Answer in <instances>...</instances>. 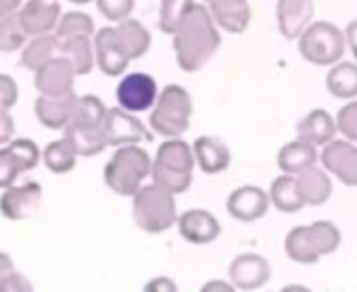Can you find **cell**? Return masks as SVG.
I'll list each match as a JSON object with an SVG mask.
<instances>
[{"label":"cell","instance_id":"1","mask_svg":"<svg viewBox=\"0 0 357 292\" xmlns=\"http://www.w3.org/2000/svg\"><path fill=\"white\" fill-rule=\"evenodd\" d=\"M222 36L205 4H195L174 31V50L182 71L195 73L203 69L218 52Z\"/></svg>","mask_w":357,"mask_h":292},{"label":"cell","instance_id":"2","mask_svg":"<svg viewBox=\"0 0 357 292\" xmlns=\"http://www.w3.org/2000/svg\"><path fill=\"white\" fill-rule=\"evenodd\" d=\"M341 247V230L333 222H314L293 228L284 238V253L291 261L314 266Z\"/></svg>","mask_w":357,"mask_h":292},{"label":"cell","instance_id":"3","mask_svg":"<svg viewBox=\"0 0 357 292\" xmlns=\"http://www.w3.org/2000/svg\"><path fill=\"white\" fill-rule=\"evenodd\" d=\"M345 48V31H341L331 21H314L299 36V52L312 65L333 67L341 61Z\"/></svg>","mask_w":357,"mask_h":292},{"label":"cell","instance_id":"4","mask_svg":"<svg viewBox=\"0 0 357 292\" xmlns=\"http://www.w3.org/2000/svg\"><path fill=\"white\" fill-rule=\"evenodd\" d=\"M190 94L178 84H169L157 100V109L151 115V128L165 138H180L190 128Z\"/></svg>","mask_w":357,"mask_h":292},{"label":"cell","instance_id":"5","mask_svg":"<svg viewBox=\"0 0 357 292\" xmlns=\"http://www.w3.org/2000/svg\"><path fill=\"white\" fill-rule=\"evenodd\" d=\"M134 220L142 230L151 234L165 232L176 222L174 194L157 184L138 190L134 199Z\"/></svg>","mask_w":357,"mask_h":292},{"label":"cell","instance_id":"6","mask_svg":"<svg viewBox=\"0 0 357 292\" xmlns=\"http://www.w3.org/2000/svg\"><path fill=\"white\" fill-rule=\"evenodd\" d=\"M149 171H151L149 155L142 148L128 146V148H121L111 159V163L107 165L105 178H107V184L111 186V190H115L123 197H130V194L138 192V186L149 176Z\"/></svg>","mask_w":357,"mask_h":292},{"label":"cell","instance_id":"7","mask_svg":"<svg viewBox=\"0 0 357 292\" xmlns=\"http://www.w3.org/2000/svg\"><path fill=\"white\" fill-rule=\"evenodd\" d=\"M117 100L130 113L146 111L157 100V84L149 73H130L117 86Z\"/></svg>","mask_w":357,"mask_h":292},{"label":"cell","instance_id":"8","mask_svg":"<svg viewBox=\"0 0 357 292\" xmlns=\"http://www.w3.org/2000/svg\"><path fill=\"white\" fill-rule=\"evenodd\" d=\"M105 144H126V142H140V140H153V136L146 132V128L126 113V109H111L105 115L102 130H100Z\"/></svg>","mask_w":357,"mask_h":292},{"label":"cell","instance_id":"9","mask_svg":"<svg viewBox=\"0 0 357 292\" xmlns=\"http://www.w3.org/2000/svg\"><path fill=\"white\" fill-rule=\"evenodd\" d=\"M320 161L326 171L337 176L345 186H357V146L345 140H333L324 146Z\"/></svg>","mask_w":357,"mask_h":292},{"label":"cell","instance_id":"10","mask_svg":"<svg viewBox=\"0 0 357 292\" xmlns=\"http://www.w3.org/2000/svg\"><path fill=\"white\" fill-rule=\"evenodd\" d=\"M226 207L234 220H238L243 224H253L268 213L270 194H266L257 186H241L228 197Z\"/></svg>","mask_w":357,"mask_h":292},{"label":"cell","instance_id":"11","mask_svg":"<svg viewBox=\"0 0 357 292\" xmlns=\"http://www.w3.org/2000/svg\"><path fill=\"white\" fill-rule=\"evenodd\" d=\"M270 263L268 259H264L261 255L255 253H245L238 255L232 263H230V280L234 284V289L238 291H257L261 286L268 284L270 280Z\"/></svg>","mask_w":357,"mask_h":292},{"label":"cell","instance_id":"12","mask_svg":"<svg viewBox=\"0 0 357 292\" xmlns=\"http://www.w3.org/2000/svg\"><path fill=\"white\" fill-rule=\"evenodd\" d=\"M96 61L98 67L107 73V75H119L126 71L130 59L128 48L123 46L119 33L115 27H105L96 33Z\"/></svg>","mask_w":357,"mask_h":292},{"label":"cell","instance_id":"13","mask_svg":"<svg viewBox=\"0 0 357 292\" xmlns=\"http://www.w3.org/2000/svg\"><path fill=\"white\" fill-rule=\"evenodd\" d=\"M314 2L312 0H278L276 4V19L278 29L287 40L299 38L305 27L314 19Z\"/></svg>","mask_w":357,"mask_h":292},{"label":"cell","instance_id":"14","mask_svg":"<svg viewBox=\"0 0 357 292\" xmlns=\"http://www.w3.org/2000/svg\"><path fill=\"white\" fill-rule=\"evenodd\" d=\"M218 27L228 33H243L251 21V6L247 0H203Z\"/></svg>","mask_w":357,"mask_h":292},{"label":"cell","instance_id":"15","mask_svg":"<svg viewBox=\"0 0 357 292\" xmlns=\"http://www.w3.org/2000/svg\"><path fill=\"white\" fill-rule=\"evenodd\" d=\"M178 228H180L182 238L192 243V245H209L222 232V226H220L218 217L211 215L209 211H203V209L186 211L178 220Z\"/></svg>","mask_w":357,"mask_h":292},{"label":"cell","instance_id":"16","mask_svg":"<svg viewBox=\"0 0 357 292\" xmlns=\"http://www.w3.org/2000/svg\"><path fill=\"white\" fill-rule=\"evenodd\" d=\"M192 153H195V159H197L199 167L209 176L226 171L230 167V161H232L230 148L218 136H201V138H197V142L192 146Z\"/></svg>","mask_w":357,"mask_h":292},{"label":"cell","instance_id":"17","mask_svg":"<svg viewBox=\"0 0 357 292\" xmlns=\"http://www.w3.org/2000/svg\"><path fill=\"white\" fill-rule=\"evenodd\" d=\"M59 13H61V8L56 2L48 4L44 0H31L21 8V13L17 17L27 36H44L56 25Z\"/></svg>","mask_w":357,"mask_h":292},{"label":"cell","instance_id":"18","mask_svg":"<svg viewBox=\"0 0 357 292\" xmlns=\"http://www.w3.org/2000/svg\"><path fill=\"white\" fill-rule=\"evenodd\" d=\"M38 163V148L29 140H19L6 151H0V186H6L19 171Z\"/></svg>","mask_w":357,"mask_h":292},{"label":"cell","instance_id":"19","mask_svg":"<svg viewBox=\"0 0 357 292\" xmlns=\"http://www.w3.org/2000/svg\"><path fill=\"white\" fill-rule=\"evenodd\" d=\"M73 73L75 69L69 59H50L38 69L36 84L42 92L50 96H61L65 92H71Z\"/></svg>","mask_w":357,"mask_h":292},{"label":"cell","instance_id":"20","mask_svg":"<svg viewBox=\"0 0 357 292\" xmlns=\"http://www.w3.org/2000/svg\"><path fill=\"white\" fill-rule=\"evenodd\" d=\"M337 136V121L324 109H316L307 113L297 123V138L312 142L314 146H326Z\"/></svg>","mask_w":357,"mask_h":292},{"label":"cell","instance_id":"21","mask_svg":"<svg viewBox=\"0 0 357 292\" xmlns=\"http://www.w3.org/2000/svg\"><path fill=\"white\" fill-rule=\"evenodd\" d=\"M297 186L301 192V199L305 205L310 207H320L324 205L331 194H333V182L328 178V174L316 165L303 169L301 174H297Z\"/></svg>","mask_w":357,"mask_h":292},{"label":"cell","instance_id":"22","mask_svg":"<svg viewBox=\"0 0 357 292\" xmlns=\"http://www.w3.org/2000/svg\"><path fill=\"white\" fill-rule=\"evenodd\" d=\"M316 161H318L316 146L307 140H301V138L284 144L278 153V167L284 174H293V176L316 165Z\"/></svg>","mask_w":357,"mask_h":292},{"label":"cell","instance_id":"23","mask_svg":"<svg viewBox=\"0 0 357 292\" xmlns=\"http://www.w3.org/2000/svg\"><path fill=\"white\" fill-rule=\"evenodd\" d=\"M157 167L169 169V171H180V174H192L195 167V153L190 151V146L180 140V138H172L167 142H163L157 151V159H155Z\"/></svg>","mask_w":357,"mask_h":292},{"label":"cell","instance_id":"24","mask_svg":"<svg viewBox=\"0 0 357 292\" xmlns=\"http://www.w3.org/2000/svg\"><path fill=\"white\" fill-rule=\"evenodd\" d=\"M270 203L282 213H297L305 207L301 192H299V186H297V178L293 174H284L272 182Z\"/></svg>","mask_w":357,"mask_h":292},{"label":"cell","instance_id":"25","mask_svg":"<svg viewBox=\"0 0 357 292\" xmlns=\"http://www.w3.org/2000/svg\"><path fill=\"white\" fill-rule=\"evenodd\" d=\"M326 88L333 96L351 100L357 96V65L349 61H339L331 67L326 75Z\"/></svg>","mask_w":357,"mask_h":292},{"label":"cell","instance_id":"26","mask_svg":"<svg viewBox=\"0 0 357 292\" xmlns=\"http://www.w3.org/2000/svg\"><path fill=\"white\" fill-rule=\"evenodd\" d=\"M54 46L71 54V65L75 73H88L92 69V50L88 36H56Z\"/></svg>","mask_w":357,"mask_h":292},{"label":"cell","instance_id":"27","mask_svg":"<svg viewBox=\"0 0 357 292\" xmlns=\"http://www.w3.org/2000/svg\"><path fill=\"white\" fill-rule=\"evenodd\" d=\"M117 33L123 42V46L128 48L130 52V59H138L142 56L149 46H151V33L144 29V25H140L138 21L134 19H123L117 27Z\"/></svg>","mask_w":357,"mask_h":292},{"label":"cell","instance_id":"28","mask_svg":"<svg viewBox=\"0 0 357 292\" xmlns=\"http://www.w3.org/2000/svg\"><path fill=\"white\" fill-rule=\"evenodd\" d=\"M195 6V0H161L159 10V27L165 33H172L178 29V25L184 21V17Z\"/></svg>","mask_w":357,"mask_h":292},{"label":"cell","instance_id":"29","mask_svg":"<svg viewBox=\"0 0 357 292\" xmlns=\"http://www.w3.org/2000/svg\"><path fill=\"white\" fill-rule=\"evenodd\" d=\"M56 46H54V38H50V36H36L33 40H31V44L23 50V56H21V63L25 65V67H29V69H33V71H38L44 63H48L52 56V50H54Z\"/></svg>","mask_w":357,"mask_h":292},{"label":"cell","instance_id":"30","mask_svg":"<svg viewBox=\"0 0 357 292\" xmlns=\"http://www.w3.org/2000/svg\"><path fill=\"white\" fill-rule=\"evenodd\" d=\"M71 102H73V96L71 94L67 96V100L61 98V100H54V102L52 100H46V98H40L38 100V113H40V117L44 119L46 125L59 128L65 121V115L75 107Z\"/></svg>","mask_w":357,"mask_h":292},{"label":"cell","instance_id":"31","mask_svg":"<svg viewBox=\"0 0 357 292\" xmlns=\"http://www.w3.org/2000/svg\"><path fill=\"white\" fill-rule=\"evenodd\" d=\"M73 155H75V146L71 144V140L65 138L46 148V165L52 167L56 174L69 171L73 167Z\"/></svg>","mask_w":357,"mask_h":292},{"label":"cell","instance_id":"32","mask_svg":"<svg viewBox=\"0 0 357 292\" xmlns=\"http://www.w3.org/2000/svg\"><path fill=\"white\" fill-rule=\"evenodd\" d=\"M153 180L157 186L165 188L172 194H182L190 188L192 184V174H180V171H169L163 167L153 165Z\"/></svg>","mask_w":357,"mask_h":292},{"label":"cell","instance_id":"33","mask_svg":"<svg viewBox=\"0 0 357 292\" xmlns=\"http://www.w3.org/2000/svg\"><path fill=\"white\" fill-rule=\"evenodd\" d=\"M25 31L19 23L17 15H6L0 19V50L13 52L25 42Z\"/></svg>","mask_w":357,"mask_h":292},{"label":"cell","instance_id":"34","mask_svg":"<svg viewBox=\"0 0 357 292\" xmlns=\"http://www.w3.org/2000/svg\"><path fill=\"white\" fill-rule=\"evenodd\" d=\"M94 29V23L84 13H67L56 29V36H90Z\"/></svg>","mask_w":357,"mask_h":292},{"label":"cell","instance_id":"35","mask_svg":"<svg viewBox=\"0 0 357 292\" xmlns=\"http://www.w3.org/2000/svg\"><path fill=\"white\" fill-rule=\"evenodd\" d=\"M337 130L349 140H357V100H351L349 105H345L339 115H337Z\"/></svg>","mask_w":357,"mask_h":292},{"label":"cell","instance_id":"36","mask_svg":"<svg viewBox=\"0 0 357 292\" xmlns=\"http://www.w3.org/2000/svg\"><path fill=\"white\" fill-rule=\"evenodd\" d=\"M96 6L109 21H123L134 8V0H96Z\"/></svg>","mask_w":357,"mask_h":292},{"label":"cell","instance_id":"37","mask_svg":"<svg viewBox=\"0 0 357 292\" xmlns=\"http://www.w3.org/2000/svg\"><path fill=\"white\" fill-rule=\"evenodd\" d=\"M17 98V86L10 77L0 75V102L2 107H10V102Z\"/></svg>","mask_w":357,"mask_h":292},{"label":"cell","instance_id":"38","mask_svg":"<svg viewBox=\"0 0 357 292\" xmlns=\"http://www.w3.org/2000/svg\"><path fill=\"white\" fill-rule=\"evenodd\" d=\"M345 42H347V46H349L351 54L356 56V61H357V19L347 25V29H345Z\"/></svg>","mask_w":357,"mask_h":292},{"label":"cell","instance_id":"39","mask_svg":"<svg viewBox=\"0 0 357 292\" xmlns=\"http://www.w3.org/2000/svg\"><path fill=\"white\" fill-rule=\"evenodd\" d=\"M203 292H234V284H228V282H224V280H211V282H205L203 284Z\"/></svg>","mask_w":357,"mask_h":292},{"label":"cell","instance_id":"40","mask_svg":"<svg viewBox=\"0 0 357 292\" xmlns=\"http://www.w3.org/2000/svg\"><path fill=\"white\" fill-rule=\"evenodd\" d=\"M144 291H169L172 292V291H178V289H176V284H174L172 280H167V278H157V280L149 282Z\"/></svg>","mask_w":357,"mask_h":292},{"label":"cell","instance_id":"41","mask_svg":"<svg viewBox=\"0 0 357 292\" xmlns=\"http://www.w3.org/2000/svg\"><path fill=\"white\" fill-rule=\"evenodd\" d=\"M19 2L21 0H0V19L6 17V15H10V10H15Z\"/></svg>","mask_w":357,"mask_h":292},{"label":"cell","instance_id":"42","mask_svg":"<svg viewBox=\"0 0 357 292\" xmlns=\"http://www.w3.org/2000/svg\"><path fill=\"white\" fill-rule=\"evenodd\" d=\"M71 2H77V4H86V2H90V0H71Z\"/></svg>","mask_w":357,"mask_h":292}]
</instances>
